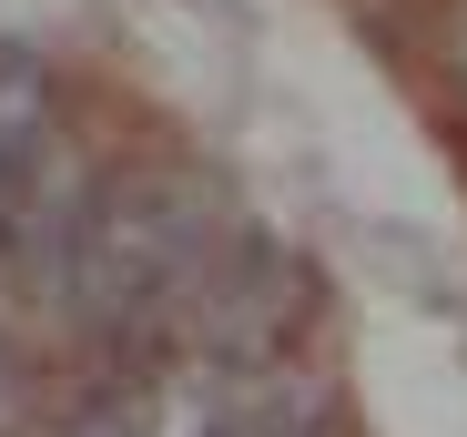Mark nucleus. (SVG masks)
Wrapping results in <instances>:
<instances>
[{"instance_id":"1","label":"nucleus","mask_w":467,"mask_h":437,"mask_svg":"<svg viewBox=\"0 0 467 437\" xmlns=\"http://www.w3.org/2000/svg\"><path fill=\"white\" fill-rule=\"evenodd\" d=\"M0 417H11V377H0Z\"/></svg>"},{"instance_id":"2","label":"nucleus","mask_w":467,"mask_h":437,"mask_svg":"<svg viewBox=\"0 0 467 437\" xmlns=\"http://www.w3.org/2000/svg\"><path fill=\"white\" fill-rule=\"evenodd\" d=\"M244 437H275V427H244Z\"/></svg>"}]
</instances>
